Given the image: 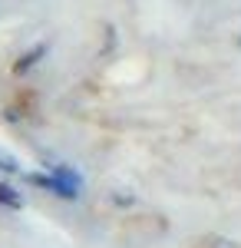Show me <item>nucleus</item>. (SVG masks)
Segmentation results:
<instances>
[{"label":"nucleus","mask_w":241,"mask_h":248,"mask_svg":"<svg viewBox=\"0 0 241 248\" xmlns=\"http://www.w3.org/2000/svg\"><path fill=\"white\" fill-rule=\"evenodd\" d=\"M30 182L46 192H53V195H60V199H76L79 189H83V179L73 169H66V166H50V175L30 172Z\"/></svg>","instance_id":"obj_1"},{"label":"nucleus","mask_w":241,"mask_h":248,"mask_svg":"<svg viewBox=\"0 0 241 248\" xmlns=\"http://www.w3.org/2000/svg\"><path fill=\"white\" fill-rule=\"evenodd\" d=\"M43 53H46V43H40V46H33V50H30V53H23V57L17 60V66H14V70H17V73L33 70V66H37V60L43 57Z\"/></svg>","instance_id":"obj_2"},{"label":"nucleus","mask_w":241,"mask_h":248,"mask_svg":"<svg viewBox=\"0 0 241 248\" xmlns=\"http://www.w3.org/2000/svg\"><path fill=\"white\" fill-rule=\"evenodd\" d=\"M0 202H3V205H10V209H20V205H23V199H20L10 186H3V182H0Z\"/></svg>","instance_id":"obj_3"},{"label":"nucleus","mask_w":241,"mask_h":248,"mask_svg":"<svg viewBox=\"0 0 241 248\" xmlns=\"http://www.w3.org/2000/svg\"><path fill=\"white\" fill-rule=\"evenodd\" d=\"M0 169H3V172H20V166L10 159V155H0Z\"/></svg>","instance_id":"obj_4"},{"label":"nucleus","mask_w":241,"mask_h":248,"mask_svg":"<svg viewBox=\"0 0 241 248\" xmlns=\"http://www.w3.org/2000/svg\"><path fill=\"white\" fill-rule=\"evenodd\" d=\"M238 46H241V37H238Z\"/></svg>","instance_id":"obj_5"}]
</instances>
